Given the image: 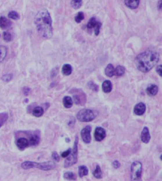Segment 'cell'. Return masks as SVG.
I'll return each mask as SVG.
<instances>
[{
	"label": "cell",
	"mask_w": 162,
	"mask_h": 181,
	"mask_svg": "<svg viewBox=\"0 0 162 181\" xmlns=\"http://www.w3.org/2000/svg\"><path fill=\"white\" fill-rule=\"evenodd\" d=\"M158 8L159 10L162 9V0L158 1Z\"/></svg>",
	"instance_id": "obj_42"
},
{
	"label": "cell",
	"mask_w": 162,
	"mask_h": 181,
	"mask_svg": "<svg viewBox=\"0 0 162 181\" xmlns=\"http://www.w3.org/2000/svg\"><path fill=\"white\" fill-rule=\"evenodd\" d=\"M63 177L67 180H75L77 179L76 175L72 172H66L64 173Z\"/></svg>",
	"instance_id": "obj_26"
},
{
	"label": "cell",
	"mask_w": 162,
	"mask_h": 181,
	"mask_svg": "<svg viewBox=\"0 0 162 181\" xmlns=\"http://www.w3.org/2000/svg\"><path fill=\"white\" fill-rule=\"evenodd\" d=\"M101 27V23L100 22H97V25L95 26V27H94L95 29V34L96 36H98L99 34V31H100V29Z\"/></svg>",
	"instance_id": "obj_35"
},
{
	"label": "cell",
	"mask_w": 162,
	"mask_h": 181,
	"mask_svg": "<svg viewBox=\"0 0 162 181\" xmlns=\"http://www.w3.org/2000/svg\"><path fill=\"white\" fill-rule=\"evenodd\" d=\"M125 71V68L124 67L121 66V65H118L115 69L114 75L116 76H121L124 74Z\"/></svg>",
	"instance_id": "obj_25"
},
{
	"label": "cell",
	"mask_w": 162,
	"mask_h": 181,
	"mask_svg": "<svg viewBox=\"0 0 162 181\" xmlns=\"http://www.w3.org/2000/svg\"><path fill=\"white\" fill-rule=\"evenodd\" d=\"M71 149H67V150H66L65 152H63L61 154V156L62 158H67L68 156L69 155L70 153H71Z\"/></svg>",
	"instance_id": "obj_37"
},
{
	"label": "cell",
	"mask_w": 162,
	"mask_h": 181,
	"mask_svg": "<svg viewBox=\"0 0 162 181\" xmlns=\"http://www.w3.org/2000/svg\"><path fill=\"white\" fill-rule=\"evenodd\" d=\"M56 164L53 162L47 161L43 163H38L37 168L43 171H49L55 168Z\"/></svg>",
	"instance_id": "obj_8"
},
{
	"label": "cell",
	"mask_w": 162,
	"mask_h": 181,
	"mask_svg": "<svg viewBox=\"0 0 162 181\" xmlns=\"http://www.w3.org/2000/svg\"><path fill=\"white\" fill-rule=\"evenodd\" d=\"M8 114L6 113H0V128L3 126L8 119Z\"/></svg>",
	"instance_id": "obj_27"
},
{
	"label": "cell",
	"mask_w": 162,
	"mask_h": 181,
	"mask_svg": "<svg viewBox=\"0 0 162 181\" xmlns=\"http://www.w3.org/2000/svg\"><path fill=\"white\" fill-rule=\"evenodd\" d=\"M105 72L106 75L107 77L111 78L114 76V73H115V69H114V66H113V65L111 64H109L106 67L105 70Z\"/></svg>",
	"instance_id": "obj_19"
},
{
	"label": "cell",
	"mask_w": 162,
	"mask_h": 181,
	"mask_svg": "<svg viewBox=\"0 0 162 181\" xmlns=\"http://www.w3.org/2000/svg\"><path fill=\"white\" fill-rule=\"evenodd\" d=\"M72 67L69 64H65L62 68V73L65 76L71 75L72 73Z\"/></svg>",
	"instance_id": "obj_20"
},
{
	"label": "cell",
	"mask_w": 162,
	"mask_h": 181,
	"mask_svg": "<svg viewBox=\"0 0 162 181\" xmlns=\"http://www.w3.org/2000/svg\"><path fill=\"white\" fill-rule=\"evenodd\" d=\"M7 48L4 45H0V64L3 62L6 57Z\"/></svg>",
	"instance_id": "obj_21"
},
{
	"label": "cell",
	"mask_w": 162,
	"mask_h": 181,
	"mask_svg": "<svg viewBox=\"0 0 162 181\" xmlns=\"http://www.w3.org/2000/svg\"><path fill=\"white\" fill-rule=\"evenodd\" d=\"M65 140L66 141V142H70V141H71V140H70V139H69V138H66Z\"/></svg>",
	"instance_id": "obj_43"
},
{
	"label": "cell",
	"mask_w": 162,
	"mask_h": 181,
	"mask_svg": "<svg viewBox=\"0 0 162 181\" xmlns=\"http://www.w3.org/2000/svg\"><path fill=\"white\" fill-rule=\"evenodd\" d=\"M140 0H125V3L128 8L135 9L138 7Z\"/></svg>",
	"instance_id": "obj_14"
},
{
	"label": "cell",
	"mask_w": 162,
	"mask_h": 181,
	"mask_svg": "<svg viewBox=\"0 0 162 181\" xmlns=\"http://www.w3.org/2000/svg\"><path fill=\"white\" fill-rule=\"evenodd\" d=\"M142 172V164L136 161L132 163L131 167V179L132 181H141Z\"/></svg>",
	"instance_id": "obj_5"
},
{
	"label": "cell",
	"mask_w": 162,
	"mask_h": 181,
	"mask_svg": "<svg viewBox=\"0 0 162 181\" xmlns=\"http://www.w3.org/2000/svg\"><path fill=\"white\" fill-rule=\"evenodd\" d=\"M12 78H13V74H5L2 77L1 80L3 82H10Z\"/></svg>",
	"instance_id": "obj_33"
},
{
	"label": "cell",
	"mask_w": 162,
	"mask_h": 181,
	"mask_svg": "<svg viewBox=\"0 0 162 181\" xmlns=\"http://www.w3.org/2000/svg\"><path fill=\"white\" fill-rule=\"evenodd\" d=\"M8 17L10 19L13 20H18L20 19V15L15 10H12L9 12Z\"/></svg>",
	"instance_id": "obj_29"
},
{
	"label": "cell",
	"mask_w": 162,
	"mask_h": 181,
	"mask_svg": "<svg viewBox=\"0 0 162 181\" xmlns=\"http://www.w3.org/2000/svg\"><path fill=\"white\" fill-rule=\"evenodd\" d=\"M146 111V106L142 102L139 103L135 106L134 112L136 115L141 116L145 114Z\"/></svg>",
	"instance_id": "obj_9"
},
{
	"label": "cell",
	"mask_w": 162,
	"mask_h": 181,
	"mask_svg": "<svg viewBox=\"0 0 162 181\" xmlns=\"http://www.w3.org/2000/svg\"><path fill=\"white\" fill-rule=\"evenodd\" d=\"M102 88L104 93H110L112 90V84L110 80H105L102 84Z\"/></svg>",
	"instance_id": "obj_16"
},
{
	"label": "cell",
	"mask_w": 162,
	"mask_h": 181,
	"mask_svg": "<svg viewBox=\"0 0 162 181\" xmlns=\"http://www.w3.org/2000/svg\"><path fill=\"white\" fill-rule=\"evenodd\" d=\"M159 60V54L156 51H146L138 54L135 59L137 69L142 73L149 72Z\"/></svg>",
	"instance_id": "obj_2"
},
{
	"label": "cell",
	"mask_w": 162,
	"mask_h": 181,
	"mask_svg": "<svg viewBox=\"0 0 162 181\" xmlns=\"http://www.w3.org/2000/svg\"><path fill=\"white\" fill-rule=\"evenodd\" d=\"M92 173H93V176L97 179H101L102 178V171L99 165H97L96 166V168L93 171Z\"/></svg>",
	"instance_id": "obj_24"
},
{
	"label": "cell",
	"mask_w": 162,
	"mask_h": 181,
	"mask_svg": "<svg viewBox=\"0 0 162 181\" xmlns=\"http://www.w3.org/2000/svg\"><path fill=\"white\" fill-rule=\"evenodd\" d=\"M29 141L27 139L24 138H19L16 143L17 147L21 150H24L25 148L29 146Z\"/></svg>",
	"instance_id": "obj_12"
},
{
	"label": "cell",
	"mask_w": 162,
	"mask_h": 181,
	"mask_svg": "<svg viewBox=\"0 0 162 181\" xmlns=\"http://www.w3.org/2000/svg\"><path fill=\"white\" fill-rule=\"evenodd\" d=\"M12 35L9 32L4 31L3 32V39L6 42H9L12 40Z\"/></svg>",
	"instance_id": "obj_34"
},
{
	"label": "cell",
	"mask_w": 162,
	"mask_h": 181,
	"mask_svg": "<svg viewBox=\"0 0 162 181\" xmlns=\"http://www.w3.org/2000/svg\"><path fill=\"white\" fill-rule=\"evenodd\" d=\"M84 14L83 12H80L78 13L77 15L75 17V20L76 21L77 23H80V22L84 19Z\"/></svg>",
	"instance_id": "obj_31"
},
{
	"label": "cell",
	"mask_w": 162,
	"mask_h": 181,
	"mask_svg": "<svg viewBox=\"0 0 162 181\" xmlns=\"http://www.w3.org/2000/svg\"><path fill=\"white\" fill-rule=\"evenodd\" d=\"M38 163L35 162L25 161L21 164V167L24 169L28 170L33 168H37Z\"/></svg>",
	"instance_id": "obj_15"
},
{
	"label": "cell",
	"mask_w": 162,
	"mask_h": 181,
	"mask_svg": "<svg viewBox=\"0 0 162 181\" xmlns=\"http://www.w3.org/2000/svg\"><path fill=\"white\" fill-rule=\"evenodd\" d=\"M73 100L71 97L66 96L63 99V105L66 108H70L73 106Z\"/></svg>",
	"instance_id": "obj_17"
},
{
	"label": "cell",
	"mask_w": 162,
	"mask_h": 181,
	"mask_svg": "<svg viewBox=\"0 0 162 181\" xmlns=\"http://www.w3.org/2000/svg\"><path fill=\"white\" fill-rule=\"evenodd\" d=\"M106 136V131L103 128L98 127L96 128L94 132V137L96 141H102L104 139Z\"/></svg>",
	"instance_id": "obj_7"
},
{
	"label": "cell",
	"mask_w": 162,
	"mask_h": 181,
	"mask_svg": "<svg viewBox=\"0 0 162 181\" xmlns=\"http://www.w3.org/2000/svg\"><path fill=\"white\" fill-rule=\"evenodd\" d=\"M82 4V0H72L71 5L75 9H78L81 7Z\"/></svg>",
	"instance_id": "obj_28"
},
{
	"label": "cell",
	"mask_w": 162,
	"mask_h": 181,
	"mask_svg": "<svg viewBox=\"0 0 162 181\" xmlns=\"http://www.w3.org/2000/svg\"><path fill=\"white\" fill-rule=\"evenodd\" d=\"M157 73L160 75V76L162 77V65L160 64L157 67L156 69Z\"/></svg>",
	"instance_id": "obj_40"
},
{
	"label": "cell",
	"mask_w": 162,
	"mask_h": 181,
	"mask_svg": "<svg viewBox=\"0 0 162 181\" xmlns=\"http://www.w3.org/2000/svg\"><path fill=\"white\" fill-rule=\"evenodd\" d=\"M44 114V110L41 106H36L33 110V114L36 117H39L42 116Z\"/></svg>",
	"instance_id": "obj_22"
},
{
	"label": "cell",
	"mask_w": 162,
	"mask_h": 181,
	"mask_svg": "<svg viewBox=\"0 0 162 181\" xmlns=\"http://www.w3.org/2000/svg\"><path fill=\"white\" fill-rule=\"evenodd\" d=\"M97 22L98 21H96L95 18L92 17L89 21L88 24H87V27L89 29H91L94 28V27H95V26H96V25H97Z\"/></svg>",
	"instance_id": "obj_30"
},
{
	"label": "cell",
	"mask_w": 162,
	"mask_h": 181,
	"mask_svg": "<svg viewBox=\"0 0 162 181\" xmlns=\"http://www.w3.org/2000/svg\"><path fill=\"white\" fill-rule=\"evenodd\" d=\"M40 141V137L37 134H34L30 137V140L29 141V144L31 146H36L39 144Z\"/></svg>",
	"instance_id": "obj_23"
},
{
	"label": "cell",
	"mask_w": 162,
	"mask_h": 181,
	"mask_svg": "<svg viewBox=\"0 0 162 181\" xmlns=\"http://www.w3.org/2000/svg\"><path fill=\"white\" fill-rule=\"evenodd\" d=\"M88 87L90 89H91L93 91L98 92V86L94 83V82L90 81L88 84Z\"/></svg>",
	"instance_id": "obj_32"
},
{
	"label": "cell",
	"mask_w": 162,
	"mask_h": 181,
	"mask_svg": "<svg viewBox=\"0 0 162 181\" xmlns=\"http://www.w3.org/2000/svg\"><path fill=\"white\" fill-rule=\"evenodd\" d=\"M75 119H74V118H73L72 120H71V121H70V122H69V125H73L75 124Z\"/></svg>",
	"instance_id": "obj_41"
},
{
	"label": "cell",
	"mask_w": 162,
	"mask_h": 181,
	"mask_svg": "<svg viewBox=\"0 0 162 181\" xmlns=\"http://www.w3.org/2000/svg\"><path fill=\"white\" fill-rule=\"evenodd\" d=\"M113 167H114V168H116V169H118V168H119L121 166L120 162L118 160L114 161L112 163Z\"/></svg>",
	"instance_id": "obj_39"
},
{
	"label": "cell",
	"mask_w": 162,
	"mask_h": 181,
	"mask_svg": "<svg viewBox=\"0 0 162 181\" xmlns=\"http://www.w3.org/2000/svg\"><path fill=\"white\" fill-rule=\"evenodd\" d=\"M31 89L29 87H25L23 88V93L25 96H28L30 94Z\"/></svg>",
	"instance_id": "obj_38"
},
{
	"label": "cell",
	"mask_w": 162,
	"mask_h": 181,
	"mask_svg": "<svg viewBox=\"0 0 162 181\" xmlns=\"http://www.w3.org/2000/svg\"><path fill=\"white\" fill-rule=\"evenodd\" d=\"M141 141L145 143H148L151 139V135L149 129L147 127H144L141 134Z\"/></svg>",
	"instance_id": "obj_10"
},
{
	"label": "cell",
	"mask_w": 162,
	"mask_h": 181,
	"mask_svg": "<svg viewBox=\"0 0 162 181\" xmlns=\"http://www.w3.org/2000/svg\"><path fill=\"white\" fill-rule=\"evenodd\" d=\"M96 114L90 109H83L77 114V118L81 122H89L94 120L96 117Z\"/></svg>",
	"instance_id": "obj_4"
},
{
	"label": "cell",
	"mask_w": 162,
	"mask_h": 181,
	"mask_svg": "<svg viewBox=\"0 0 162 181\" xmlns=\"http://www.w3.org/2000/svg\"><path fill=\"white\" fill-rule=\"evenodd\" d=\"M78 138L76 136L74 144L73 145V149L71 150V153L67 157L64 162V167L65 168H68L76 164L78 161Z\"/></svg>",
	"instance_id": "obj_3"
},
{
	"label": "cell",
	"mask_w": 162,
	"mask_h": 181,
	"mask_svg": "<svg viewBox=\"0 0 162 181\" xmlns=\"http://www.w3.org/2000/svg\"><path fill=\"white\" fill-rule=\"evenodd\" d=\"M34 23L39 34L42 38L44 39L51 38L53 34L52 19L47 10H42L37 13Z\"/></svg>",
	"instance_id": "obj_1"
},
{
	"label": "cell",
	"mask_w": 162,
	"mask_h": 181,
	"mask_svg": "<svg viewBox=\"0 0 162 181\" xmlns=\"http://www.w3.org/2000/svg\"><path fill=\"white\" fill-rule=\"evenodd\" d=\"M52 158L57 162L60 161V158L59 155L57 154V152H52V155H51Z\"/></svg>",
	"instance_id": "obj_36"
},
{
	"label": "cell",
	"mask_w": 162,
	"mask_h": 181,
	"mask_svg": "<svg viewBox=\"0 0 162 181\" xmlns=\"http://www.w3.org/2000/svg\"><path fill=\"white\" fill-rule=\"evenodd\" d=\"M0 36H1V35H0Z\"/></svg>",
	"instance_id": "obj_44"
},
{
	"label": "cell",
	"mask_w": 162,
	"mask_h": 181,
	"mask_svg": "<svg viewBox=\"0 0 162 181\" xmlns=\"http://www.w3.org/2000/svg\"><path fill=\"white\" fill-rule=\"evenodd\" d=\"M78 175L80 178L88 176L89 173V169L87 166L81 165L78 167Z\"/></svg>",
	"instance_id": "obj_18"
},
{
	"label": "cell",
	"mask_w": 162,
	"mask_h": 181,
	"mask_svg": "<svg viewBox=\"0 0 162 181\" xmlns=\"http://www.w3.org/2000/svg\"><path fill=\"white\" fill-rule=\"evenodd\" d=\"M146 93L151 97L156 96L158 92V88L155 84L149 85L146 89Z\"/></svg>",
	"instance_id": "obj_11"
},
{
	"label": "cell",
	"mask_w": 162,
	"mask_h": 181,
	"mask_svg": "<svg viewBox=\"0 0 162 181\" xmlns=\"http://www.w3.org/2000/svg\"><path fill=\"white\" fill-rule=\"evenodd\" d=\"M91 127L89 125L86 126L81 130L80 132L81 138L83 142L86 144L90 143L91 141L90 132L91 131Z\"/></svg>",
	"instance_id": "obj_6"
},
{
	"label": "cell",
	"mask_w": 162,
	"mask_h": 181,
	"mask_svg": "<svg viewBox=\"0 0 162 181\" xmlns=\"http://www.w3.org/2000/svg\"><path fill=\"white\" fill-rule=\"evenodd\" d=\"M12 25V22L4 16L0 17V28L3 29H6L10 27Z\"/></svg>",
	"instance_id": "obj_13"
}]
</instances>
